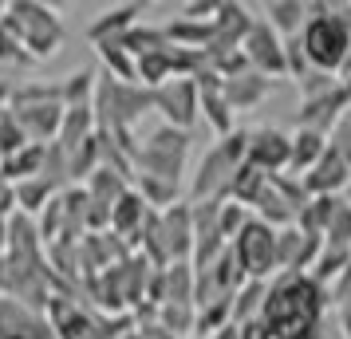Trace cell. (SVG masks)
<instances>
[{
	"mask_svg": "<svg viewBox=\"0 0 351 339\" xmlns=\"http://www.w3.org/2000/svg\"><path fill=\"white\" fill-rule=\"evenodd\" d=\"M324 244H328V249H348L351 253V201L348 197L339 201L332 225H328V233H324Z\"/></svg>",
	"mask_w": 351,
	"mask_h": 339,
	"instance_id": "36",
	"label": "cell"
},
{
	"mask_svg": "<svg viewBox=\"0 0 351 339\" xmlns=\"http://www.w3.org/2000/svg\"><path fill=\"white\" fill-rule=\"evenodd\" d=\"M300 87V111H296V130H319V134H332V127L343 118V111L351 107L348 87L339 83V75H324L312 71L308 79L296 83Z\"/></svg>",
	"mask_w": 351,
	"mask_h": 339,
	"instance_id": "7",
	"label": "cell"
},
{
	"mask_svg": "<svg viewBox=\"0 0 351 339\" xmlns=\"http://www.w3.org/2000/svg\"><path fill=\"white\" fill-rule=\"evenodd\" d=\"M237 339H272V327L261 320V316H256V320L237 323Z\"/></svg>",
	"mask_w": 351,
	"mask_h": 339,
	"instance_id": "39",
	"label": "cell"
},
{
	"mask_svg": "<svg viewBox=\"0 0 351 339\" xmlns=\"http://www.w3.org/2000/svg\"><path fill=\"white\" fill-rule=\"evenodd\" d=\"M328 304H332V292L316 284L308 273H280L276 280H269L261 320L272 327V339H324Z\"/></svg>",
	"mask_w": 351,
	"mask_h": 339,
	"instance_id": "1",
	"label": "cell"
},
{
	"mask_svg": "<svg viewBox=\"0 0 351 339\" xmlns=\"http://www.w3.org/2000/svg\"><path fill=\"white\" fill-rule=\"evenodd\" d=\"M272 87H276V79H265V75H256V71H245V75H233V79L221 83V95H225V103L233 107V114H237V111L261 107V103L272 95Z\"/></svg>",
	"mask_w": 351,
	"mask_h": 339,
	"instance_id": "17",
	"label": "cell"
},
{
	"mask_svg": "<svg viewBox=\"0 0 351 339\" xmlns=\"http://www.w3.org/2000/svg\"><path fill=\"white\" fill-rule=\"evenodd\" d=\"M288 154H292V134L285 127H253L249 130V146H245V162L256 166L261 174H285L288 170Z\"/></svg>",
	"mask_w": 351,
	"mask_h": 339,
	"instance_id": "9",
	"label": "cell"
},
{
	"mask_svg": "<svg viewBox=\"0 0 351 339\" xmlns=\"http://www.w3.org/2000/svg\"><path fill=\"white\" fill-rule=\"evenodd\" d=\"M249 221H253L249 210H241V205H233V201H221V210H217V237H221L225 244H233Z\"/></svg>",
	"mask_w": 351,
	"mask_h": 339,
	"instance_id": "33",
	"label": "cell"
},
{
	"mask_svg": "<svg viewBox=\"0 0 351 339\" xmlns=\"http://www.w3.org/2000/svg\"><path fill=\"white\" fill-rule=\"evenodd\" d=\"M319 249H324V241L308 237L304 229H296V225L276 229V273H285V276L312 273Z\"/></svg>",
	"mask_w": 351,
	"mask_h": 339,
	"instance_id": "12",
	"label": "cell"
},
{
	"mask_svg": "<svg viewBox=\"0 0 351 339\" xmlns=\"http://www.w3.org/2000/svg\"><path fill=\"white\" fill-rule=\"evenodd\" d=\"M265 292H269V280H245L233 292V323L256 320L261 316V304H265Z\"/></svg>",
	"mask_w": 351,
	"mask_h": 339,
	"instance_id": "32",
	"label": "cell"
},
{
	"mask_svg": "<svg viewBox=\"0 0 351 339\" xmlns=\"http://www.w3.org/2000/svg\"><path fill=\"white\" fill-rule=\"evenodd\" d=\"M265 24L280 40H296L308 24V4L304 0H272V4H265Z\"/></svg>",
	"mask_w": 351,
	"mask_h": 339,
	"instance_id": "20",
	"label": "cell"
},
{
	"mask_svg": "<svg viewBox=\"0 0 351 339\" xmlns=\"http://www.w3.org/2000/svg\"><path fill=\"white\" fill-rule=\"evenodd\" d=\"M4 24L12 28V36L24 44V51L32 60H51L67 40L64 16L51 4H40V0H12V4H4Z\"/></svg>",
	"mask_w": 351,
	"mask_h": 339,
	"instance_id": "3",
	"label": "cell"
},
{
	"mask_svg": "<svg viewBox=\"0 0 351 339\" xmlns=\"http://www.w3.org/2000/svg\"><path fill=\"white\" fill-rule=\"evenodd\" d=\"M328 150V134L319 130H292V154H288V174L304 178L312 166L319 162V154Z\"/></svg>",
	"mask_w": 351,
	"mask_h": 339,
	"instance_id": "21",
	"label": "cell"
},
{
	"mask_svg": "<svg viewBox=\"0 0 351 339\" xmlns=\"http://www.w3.org/2000/svg\"><path fill=\"white\" fill-rule=\"evenodd\" d=\"M197 114L213 127L217 138H225V134H233V130H237V127H233V107L225 103L221 87H197Z\"/></svg>",
	"mask_w": 351,
	"mask_h": 339,
	"instance_id": "24",
	"label": "cell"
},
{
	"mask_svg": "<svg viewBox=\"0 0 351 339\" xmlns=\"http://www.w3.org/2000/svg\"><path fill=\"white\" fill-rule=\"evenodd\" d=\"M253 20L249 16V8L237 4V0H217V16H213V44H221V48H241V40L249 36L253 28Z\"/></svg>",
	"mask_w": 351,
	"mask_h": 339,
	"instance_id": "19",
	"label": "cell"
},
{
	"mask_svg": "<svg viewBox=\"0 0 351 339\" xmlns=\"http://www.w3.org/2000/svg\"><path fill=\"white\" fill-rule=\"evenodd\" d=\"M44 150H48V146L28 142L24 150L8 154V158H0V178L8 181V186L28 181V178H40V170H44Z\"/></svg>",
	"mask_w": 351,
	"mask_h": 339,
	"instance_id": "22",
	"label": "cell"
},
{
	"mask_svg": "<svg viewBox=\"0 0 351 339\" xmlns=\"http://www.w3.org/2000/svg\"><path fill=\"white\" fill-rule=\"evenodd\" d=\"M0 339H56L44 312L0 296Z\"/></svg>",
	"mask_w": 351,
	"mask_h": 339,
	"instance_id": "13",
	"label": "cell"
},
{
	"mask_svg": "<svg viewBox=\"0 0 351 339\" xmlns=\"http://www.w3.org/2000/svg\"><path fill=\"white\" fill-rule=\"evenodd\" d=\"M32 64L36 60L24 51V44L12 36V28H8L4 16H0V71H8V67H32Z\"/></svg>",
	"mask_w": 351,
	"mask_h": 339,
	"instance_id": "34",
	"label": "cell"
},
{
	"mask_svg": "<svg viewBox=\"0 0 351 339\" xmlns=\"http://www.w3.org/2000/svg\"><path fill=\"white\" fill-rule=\"evenodd\" d=\"M134 71H138V83L158 91L162 83L174 79V48H162V51H150L143 60H134Z\"/></svg>",
	"mask_w": 351,
	"mask_h": 339,
	"instance_id": "28",
	"label": "cell"
},
{
	"mask_svg": "<svg viewBox=\"0 0 351 339\" xmlns=\"http://www.w3.org/2000/svg\"><path fill=\"white\" fill-rule=\"evenodd\" d=\"M300 181H304V190H308V197H343V190L351 186V166L339 158V150H332V142H328V150L319 154V162Z\"/></svg>",
	"mask_w": 351,
	"mask_h": 339,
	"instance_id": "14",
	"label": "cell"
},
{
	"mask_svg": "<svg viewBox=\"0 0 351 339\" xmlns=\"http://www.w3.org/2000/svg\"><path fill=\"white\" fill-rule=\"evenodd\" d=\"M339 201H343V197H308V205L296 213V221H292V225L304 229L308 237L324 241V233H328V225H332V217H335V210H339Z\"/></svg>",
	"mask_w": 351,
	"mask_h": 339,
	"instance_id": "26",
	"label": "cell"
},
{
	"mask_svg": "<svg viewBox=\"0 0 351 339\" xmlns=\"http://www.w3.org/2000/svg\"><path fill=\"white\" fill-rule=\"evenodd\" d=\"M265 186H269V174H261L256 166H241L237 174H233V181H229V190H225V201H233V205H241V210L253 213L256 197L265 194Z\"/></svg>",
	"mask_w": 351,
	"mask_h": 339,
	"instance_id": "25",
	"label": "cell"
},
{
	"mask_svg": "<svg viewBox=\"0 0 351 339\" xmlns=\"http://www.w3.org/2000/svg\"><path fill=\"white\" fill-rule=\"evenodd\" d=\"M182 20H193V24H209L217 16V0H197V4H182Z\"/></svg>",
	"mask_w": 351,
	"mask_h": 339,
	"instance_id": "38",
	"label": "cell"
},
{
	"mask_svg": "<svg viewBox=\"0 0 351 339\" xmlns=\"http://www.w3.org/2000/svg\"><path fill=\"white\" fill-rule=\"evenodd\" d=\"M56 186H51L48 178H28V181H16L12 186V197H16V213H24V217H40V213L48 210L51 201H56Z\"/></svg>",
	"mask_w": 351,
	"mask_h": 339,
	"instance_id": "23",
	"label": "cell"
},
{
	"mask_svg": "<svg viewBox=\"0 0 351 339\" xmlns=\"http://www.w3.org/2000/svg\"><path fill=\"white\" fill-rule=\"evenodd\" d=\"M143 12H146L143 0H134V4H114V8H107L99 20H91L83 36H87V44H91V48H99V44H119V40L138 24Z\"/></svg>",
	"mask_w": 351,
	"mask_h": 339,
	"instance_id": "16",
	"label": "cell"
},
{
	"mask_svg": "<svg viewBox=\"0 0 351 339\" xmlns=\"http://www.w3.org/2000/svg\"><path fill=\"white\" fill-rule=\"evenodd\" d=\"M245 146H249V130H233L209 146L190 181V201H225L229 181L245 166Z\"/></svg>",
	"mask_w": 351,
	"mask_h": 339,
	"instance_id": "4",
	"label": "cell"
},
{
	"mask_svg": "<svg viewBox=\"0 0 351 339\" xmlns=\"http://www.w3.org/2000/svg\"><path fill=\"white\" fill-rule=\"evenodd\" d=\"M44 316H48L56 339H119L123 331L134 327V316H103V312L83 307L80 300H71L64 292H56L48 300Z\"/></svg>",
	"mask_w": 351,
	"mask_h": 339,
	"instance_id": "5",
	"label": "cell"
},
{
	"mask_svg": "<svg viewBox=\"0 0 351 339\" xmlns=\"http://www.w3.org/2000/svg\"><path fill=\"white\" fill-rule=\"evenodd\" d=\"M154 111L162 123L174 130H190L197 118V83L193 79H170L154 91Z\"/></svg>",
	"mask_w": 351,
	"mask_h": 339,
	"instance_id": "11",
	"label": "cell"
},
{
	"mask_svg": "<svg viewBox=\"0 0 351 339\" xmlns=\"http://www.w3.org/2000/svg\"><path fill=\"white\" fill-rule=\"evenodd\" d=\"M95 83H99V71H91V67H80L75 75L60 79V103H64V111L67 107H91Z\"/></svg>",
	"mask_w": 351,
	"mask_h": 339,
	"instance_id": "30",
	"label": "cell"
},
{
	"mask_svg": "<svg viewBox=\"0 0 351 339\" xmlns=\"http://www.w3.org/2000/svg\"><path fill=\"white\" fill-rule=\"evenodd\" d=\"M119 339H143V336H138V331H134V327H130V331H123V336H119Z\"/></svg>",
	"mask_w": 351,
	"mask_h": 339,
	"instance_id": "40",
	"label": "cell"
},
{
	"mask_svg": "<svg viewBox=\"0 0 351 339\" xmlns=\"http://www.w3.org/2000/svg\"><path fill=\"white\" fill-rule=\"evenodd\" d=\"M95 130L99 127H95V111H91V107H67L56 142L64 146V150H75V146H83L87 138H95Z\"/></svg>",
	"mask_w": 351,
	"mask_h": 339,
	"instance_id": "27",
	"label": "cell"
},
{
	"mask_svg": "<svg viewBox=\"0 0 351 339\" xmlns=\"http://www.w3.org/2000/svg\"><path fill=\"white\" fill-rule=\"evenodd\" d=\"M328 142H332V150H339V158L351 166V107L343 111V118L332 127V134H328Z\"/></svg>",
	"mask_w": 351,
	"mask_h": 339,
	"instance_id": "37",
	"label": "cell"
},
{
	"mask_svg": "<svg viewBox=\"0 0 351 339\" xmlns=\"http://www.w3.org/2000/svg\"><path fill=\"white\" fill-rule=\"evenodd\" d=\"M119 48L127 51L130 60H143V55H150V51H162V48H170V40H166V32L162 28H150V24H134L123 40H119Z\"/></svg>",
	"mask_w": 351,
	"mask_h": 339,
	"instance_id": "29",
	"label": "cell"
},
{
	"mask_svg": "<svg viewBox=\"0 0 351 339\" xmlns=\"http://www.w3.org/2000/svg\"><path fill=\"white\" fill-rule=\"evenodd\" d=\"M162 304H193V264L190 260L166 264V300Z\"/></svg>",
	"mask_w": 351,
	"mask_h": 339,
	"instance_id": "31",
	"label": "cell"
},
{
	"mask_svg": "<svg viewBox=\"0 0 351 339\" xmlns=\"http://www.w3.org/2000/svg\"><path fill=\"white\" fill-rule=\"evenodd\" d=\"M150 217H154V210H150L143 197H138V190L130 186L127 194L111 205V233L119 237V241H127V244H134V249H138V241H143V229H146V221H150Z\"/></svg>",
	"mask_w": 351,
	"mask_h": 339,
	"instance_id": "15",
	"label": "cell"
},
{
	"mask_svg": "<svg viewBox=\"0 0 351 339\" xmlns=\"http://www.w3.org/2000/svg\"><path fill=\"white\" fill-rule=\"evenodd\" d=\"M229 253H233L245 280H269L276 273V229L253 217L249 225L241 229L237 241L229 244Z\"/></svg>",
	"mask_w": 351,
	"mask_h": 339,
	"instance_id": "8",
	"label": "cell"
},
{
	"mask_svg": "<svg viewBox=\"0 0 351 339\" xmlns=\"http://www.w3.org/2000/svg\"><path fill=\"white\" fill-rule=\"evenodd\" d=\"M32 142L28 134H24V127H20V118L8 107L0 111V158H8V154H16V150H24V146Z\"/></svg>",
	"mask_w": 351,
	"mask_h": 339,
	"instance_id": "35",
	"label": "cell"
},
{
	"mask_svg": "<svg viewBox=\"0 0 351 339\" xmlns=\"http://www.w3.org/2000/svg\"><path fill=\"white\" fill-rule=\"evenodd\" d=\"M300 48L312 71L339 75L351 60V24L339 12V4H308V24L300 32Z\"/></svg>",
	"mask_w": 351,
	"mask_h": 339,
	"instance_id": "2",
	"label": "cell"
},
{
	"mask_svg": "<svg viewBox=\"0 0 351 339\" xmlns=\"http://www.w3.org/2000/svg\"><path fill=\"white\" fill-rule=\"evenodd\" d=\"M241 51H245V60H249V67H253L256 75H265V79H280V75H288L285 40L272 32L265 20H253L249 36L241 40Z\"/></svg>",
	"mask_w": 351,
	"mask_h": 339,
	"instance_id": "10",
	"label": "cell"
},
{
	"mask_svg": "<svg viewBox=\"0 0 351 339\" xmlns=\"http://www.w3.org/2000/svg\"><path fill=\"white\" fill-rule=\"evenodd\" d=\"M186 158H190V130H174L162 123L154 134H146L134 158H130V170L143 174V178H162L182 186V174H186Z\"/></svg>",
	"mask_w": 351,
	"mask_h": 339,
	"instance_id": "6",
	"label": "cell"
},
{
	"mask_svg": "<svg viewBox=\"0 0 351 339\" xmlns=\"http://www.w3.org/2000/svg\"><path fill=\"white\" fill-rule=\"evenodd\" d=\"M12 111V107H8ZM20 118V127H24V134L32 138V142L48 146L60 138V123H64V107L60 103H40V107H20V111H12Z\"/></svg>",
	"mask_w": 351,
	"mask_h": 339,
	"instance_id": "18",
	"label": "cell"
}]
</instances>
